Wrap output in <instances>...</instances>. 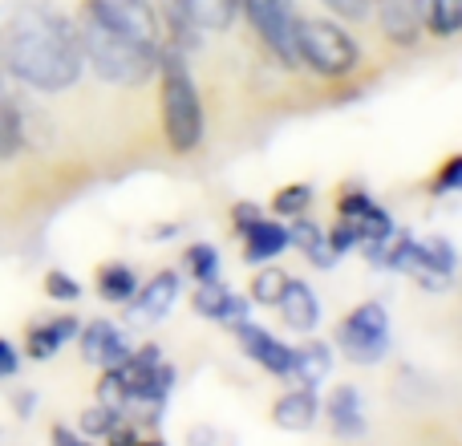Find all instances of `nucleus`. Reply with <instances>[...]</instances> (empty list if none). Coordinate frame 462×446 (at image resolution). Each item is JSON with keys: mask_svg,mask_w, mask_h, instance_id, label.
Segmentation results:
<instances>
[{"mask_svg": "<svg viewBox=\"0 0 462 446\" xmlns=\"http://www.w3.org/2000/svg\"><path fill=\"white\" fill-rule=\"evenodd\" d=\"M0 65L24 86L61 94L81 78L78 29L49 5H16L0 16Z\"/></svg>", "mask_w": 462, "mask_h": 446, "instance_id": "f257e3e1", "label": "nucleus"}, {"mask_svg": "<svg viewBox=\"0 0 462 446\" xmlns=\"http://www.w3.org/2000/svg\"><path fill=\"white\" fill-rule=\"evenodd\" d=\"M78 41H81V61H89L97 78L114 81V86H138L159 65V45H146V41L122 33L118 24H110L89 5L81 13Z\"/></svg>", "mask_w": 462, "mask_h": 446, "instance_id": "f03ea898", "label": "nucleus"}, {"mask_svg": "<svg viewBox=\"0 0 462 446\" xmlns=\"http://www.w3.org/2000/svg\"><path fill=\"white\" fill-rule=\"evenodd\" d=\"M162 130H167V143L179 154L195 151L203 138V106L195 94V81L187 73V65L175 53L162 65Z\"/></svg>", "mask_w": 462, "mask_h": 446, "instance_id": "7ed1b4c3", "label": "nucleus"}, {"mask_svg": "<svg viewBox=\"0 0 462 446\" xmlns=\"http://www.w3.org/2000/svg\"><path fill=\"white\" fill-rule=\"evenodd\" d=\"M296 57L325 78H345L357 65V41L333 21H300L296 24Z\"/></svg>", "mask_w": 462, "mask_h": 446, "instance_id": "20e7f679", "label": "nucleus"}, {"mask_svg": "<svg viewBox=\"0 0 462 446\" xmlns=\"http://www.w3.org/2000/svg\"><path fill=\"white\" fill-rule=\"evenodd\" d=\"M239 8H247L255 33L280 61L300 65V57H296V24H300V16H296L292 0H239Z\"/></svg>", "mask_w": 462, "mask_h": 446, "instance_id": "39448f33", "label": "nucleus"}, {"mask_svg": "<svg viewBox=\"0 0 462 446\" xmlns=\"http://www.w3.org/2000/svg\"><path fill=\"white\" fill-rule=\"evenodd\" d=\"M341 349L357 366H374L390 353V321L382 304H361L349 321L341 325Z\"/></svg>", "mask_w": 462, "mask_h": 446, "instance_id": "423d86ee", "label": "nucleus"}, {"mask_svg": "<svg viewBox=\"0 0 462 446\" xmlns=\"http://www.w3.org/2000/svg\"><path fill=\"white\" fill-rule=\"evenodd\" d=\"M94 13H102L110 24H118L122 33L146 41V45H159V16H154L151 0H89Z\"/></svg>", "mask_w": 462, "mask_h": 446, "instance_id": "0eeeda50", "label": "nucleus"}, {"mask_svg": "<svg viewBox=\"0 0 462 446\" xmlns=\"http://www.w3.org/2000/svg\"><path fill=\"white\" fill-rule=\"evenodd\" d=\"M341 223H349L353 231H357V239L361 244H385V239L393 236V223H390V216H385L377 203H369L361 191H353V195H345L341 200Z\"/></svg>", "mask_w": 462, "mask_h": 446, "instance_id": "6e6552de", "label": "nucleus"}, {"mask_svg": "<svg viewBox=\"0 0 462 446\" xmlns=\"http://www.w3.org/2000/svg\"><path fill=\"white\" fill-rule=\"evenodd\" d=\"M239 345H244L247 358H255L263 369H268V374L288 377V369H292V349H288L284 341H276L272 333H263V329L239 321Z\"/></svg>", "mask_w": 462, "mask_h": 446, "instance_id": "1a4fd4ad", "label": "nucleus"}, {"mask_svg": "<svg viewBox=\"0 0 462 446\" xmlns=\"http://www.w3.org/2000/svg\"><path fill=\"white\" fill-rule=\"evenodd\" d=\"M81 353H86V361H94V366L114 369V366H122V361L130 358V345H126V337H122L114 325L94 321V325L81 333Z\"/></svg>", "mask_w": 462, "mask_h": 446, "instance_id": "9d476101", "label": "nucleus"}, {"mask_svg": "<svg viewBox=\"0 0 462 446\" xmlns=\"http://www.w3.org/2000/svg\"><path fill=\"white\" fill-rule=\"evenodd\" d=\"M276 309H280V317H284V325L296 329V333H309V329H317V321H320L317 296H312V288L300 284V280H288L280 301H276Z\"/></svg>", "mask_w": 462, "mask_h": 446, "instance_id": "9b49d317", "label": "nucleus"}, {"mask_svg": "<svg viewBox=\"0 0 462 446\" xmlns=\"http://www.w3.org/2000/svg\"><path fill=\"white\" fill-rule=\"evenodd\" d=\"M244 244H247V260L252 264H263V260H272V256H280L288 247V231L280 228V223H272L268 216H255V219H247L244 228Z\"/></svg>", "mask_w": 462, "mask_h": 446, "instance_id": "f8f14e48", "label": "nucleus"}, {"mask_svg": "<svg viewBox=\"0 0 462 446\" xmlns=\"http://www.w3.org/2000/svg\"><path fill=\"white\" fill-rule=\"evenodd\" d=\"M195 309L203 312V317L211 321H244V309L247 304L239 301V296H231L224 284H219V276L211 280H199V293H195Z\"/></svg>", "mask_w": 462, "mask_h": 446, "instance_id": "ddd939ff", "label": "nucleus"}, {"mask_svg": "<svg viewBox=\"0 0 462 446\" xmlns=\"http://www.w3.org/2000/svg\"><path fill=\"white\" fill-rule=\"evenodd\" d=\"M175 296H179V276H175V272H159V276H154L151 284L138 293L134 317H146V321L167 317L171 304H175Z\"/></svg>", "mask_w": 462, "mask_h": 446, "instance_id": "4468645a", "label": "nucleus"}, {"mask_svg": "<svg viewBox=\"0 0 462 446\" xmlns=\"http://www.w3.org/2000/svg\"><path fill=\"white\" fill-rule=\"evenodd\" d=\"M328 418H333V431L341 434H361L365 431V402H361V394L353 390V386H341V390H333V398H328Z\"/></svg>", "mask_w": 462, "mask_h": 446, "instance_id": "2eb2a0df", "label": "nucleus"}, {"mask_svg": "<svg viewBox=\"0 0 462 446\" xmlns=\"http://www.w3.org/2000/svg\"><path fill=\"white\" fill-rule=\"evenodd\" d=\"M414 13L434 37H455L462 29V0H414Z\"/></svg>", "mask_w": 462, "mask_h": 446, "instance_id": "dca6fc26", "label": "nucleus"}, {"mask_svg": "<svg viewBox=\"0 0 462 446\" xmlns=\"http://www.w3.org/2000/svg\"><path fill=\"white\" fill-rule=\"evenodd\" d=\"M377 13H382V29L390 41H402V45H410V41L418 37V13H414V0H377Z\"/></svg>", "mask_w": 462, "mask_h": 446, "instance_id": "f3484780", "label": "nucleus"}, {"mask_svg": "<svg viewBox=\"0 0 462 446\" xmlns=\"http://www.w3.org/2000/svg\"><path fill=\"white\" fill-rule=\"evenodd\" d=\"M276 426L280 431H309L312 423H317V398H312V390H292L284 394V398L276 402Z\"/></svg>", "mask_w": 462, "mask_h": 446, "instance_id": "a211bd4d", "label": "nucleus"}, {"mask_svg": "<svg viewBox=\"0 0 462 446\" xmlns=\"http://www.w3.org/2000/svg\"><path fill=\"white\" fill-rule=\"evenodd\" d=\"M328 369H333V353H328V345L312 341V345H300V349H292V369H288V374L300 377L304 390L320 386V377H328Z\"/></svg>", "mask_w": 462, "mask_h": 446, "instance_id": "6ab92c4d", "label": "nucleus"}, {"mask_svg": "<svg viewBox=\"0 0 462 446\" xmlns=\"http://www.w3.org/2000/svg\"><path fill=\"white\" fill-rule=\"evenodd\" d=\"M183 13H187V21H191L195 29L219 33V29H227V24L236 21L239 0H183Z\"/></svg>", "mask_w": 462, "mask_h": 446, "instance_id": "aec40b11", "label": "nucleus"}, {"mask_svg": "<svg viewBox=\"0 0 462 446\" xmlns=\"http://www.w3.org/2000/svg\"><path fill=\"white\" fill-rule=\"evenodd\" d=\"M288 244H300V252L309 256L317 268H333V247H328V239L320 236V228H312L309 219H300L296 216V223H292V231H288Z\"/></svg>", "mask_w": 462, "mask_h": 446, "instance_id": "412c9836", "label": "nucleus"}, {"mask_svg": "<svg viewBox=\"0 0 462 446\" xmlns=\"http://www.w3.org/2000/svg\"><path fill=\"white\" fill-rule=\"evenodd\" d=\"M78 333V321L73 317H61V321H53V325H45V329H37V333L29 337V353L32 358H53L57 349H61L69 337Z\"/></svg>", "mask_w": 462, "mask_h": 446, "instance_id": "4be33fe9", "label": "nucleus"}, {"mask_svg": "<svg viewBox=\"0 0 462 446\" xmlns=\"http://www.w3.org/2000/svg\"><path fill=\"white\" fill-rule=\"evenodd\" d=\"M97 288H102L106 301H130V296L138 293V280H134V272H130L126 264H110V268H102Z\"/></svg>", "mask_w": 462, "mask_h": 446, "instance_id": "5701e85b", "label": "nucleus"}, {"mask_svg": "<svg viewBox=\"0 0 462 446\" xmlns=\"http://www.w3.org/2000/svg\"><path fill=\"white\" fill-rule=\"evenodd\" d=\"M24 135H21V118H16V106L8 102V94L0 89V159H13L21 151Z\"/></svg>", "mask_w": 462, "mask_h": 446, "instance_id": "b1692460", "label": "nucleus"}, {"mask_svg": "<svg viewBox=\"0 0 462 446\" xmlns=\"http://www.w3.org/2000/svg\"><path fill=\"white\" fill-rule=\"evenodd\" d=\"M284 284H288L284 272L268 268V272H260V276L252 280V296H255L260 304H276V301H280V293H284Z\"/></svg>", "mask_w": 462, "mask_h": 446, "instance_id": "393cba45", "label": "nucleus"}, {"mask_svg": "<svg viewBox=\"0 0 462 446\" xmlns=\"http://www.w3.org/2000/svg\"><path fill=\"white\" fill-rule=\"evenodd\" d=\"M114 426H118V410L114 406H94V410H86V414H81V431L86 434H110Z\"/></svg>", "mask_w": 462, "mask_h": 446, "instance_id": "a878e982", "label": "nucleus"}, {"mask_svg": "<svg viewBox=\"0 0 462 446\" xmlns=\"http://www.w3.org/2000/svg\"><path fill=\"white\" fill-rule=\"evenodd\" d=\"M309 200H312V191L304 183H292V187H284V191L276 195V211L280 216H300L304 208H309Z\"/></svg>", "mask_w": 462, "mask_h": 446, "instance_id": "bb28decb", "label": "nucleus"}, {"mask_svg": "<svg viewBox=\"0 0 462 446\" xmlns=\"http://www.w3.org/2000/svg\"><path fill=\"white\" fill-rule=\"evenodd\" d=\"M187 264H191V272L199 280H211L219 272V260H216V247H208V244H195L191 252H187Z\"/></svg>", "mask_w": 462, "mask_h": 446, "instance_id": "cd10ccee", "label": "nucleus"}, {"mask_svg": "<svg viewBox=\"0 0 462 446\" xmlns=\"http://www.w3.org/2000/svg\"><path fill=\"white\" fill-rule=\"evenodd\" d=\"M45 293L53 296V301H78L81 284L73 276H65V272H49V276H45Z\"/></svg>", "mask_w": 462, "mask_h": 446, "instance_id": "c85d7f7f", "label": "nucleus"}, {"mask_svg": "<svg viewBox=\"0 0 462 446\" xmlns=\"http://www.w3.org/2000/svg\"><path fill=\"white\" fill-rule=\"evenodd\" d=\"M320 5H328L337 16H345V21H361V16L369 13V0H320Z\"/></svg>", "mask_w": 462, "mask_h": 446, "instance_id": "c756f323", "label": "nucleus"}, {"mask_svg": "<svg viewBox=\"0 0 462 446\" xmlns=\"http://www.w3.org/2000/svg\"><path fill=\"white\" fill-rule=\"evenodd\" d=\"M458 179H462V159H450V163H447V171L439 175V187H434V191H439V195L458 191Z\"/></svg>", "mask_w": 462, "mask_h": 446, "instance_id": "7c9ffc66", "label": "nucleus"}, {"mask_svg": "<svg viewBox=\"0 0 462 446\" xmlns=\"http://www.w3.org/2000/svg\"><path fill=\"white\" fill-rule=\"evenodd\" d=\"M13 374H16V349L5 341V337H0V382H5V377H13Z\"/></svg>", "mask_w": 462, "mask_h": 446, "instance_id": "2f4dec72", "label": "nucleus"}, {"mask_svg": "<svg viewBox=\"0 0 462 446\" xmlns=\"http://www.w3.org/2000/svg\"><path fill=\"white\" fill-rule=\"evenodd\" d=\"M53 446H89V442L78 439L73 431H65V426H57V431H53Z\"/></svg>", "mask_w": 462, "mask_h": 446, "instance_id": "473e14b6", "label": "nucleus"}, {"mask_svg": "<svg viewBox=\"0 0 462 446\" xmlns=\"http://www.w3.org/2000/svg\"><path fill=\"white\" fill-rule=\"evenodd\" d=\"M138 446H162V442H138Z\"/></svg>", "mask_w": 462, "mask_h": 446, "instance_id": "72a5a7b5", "label": "nucleus"}]
</instances>
